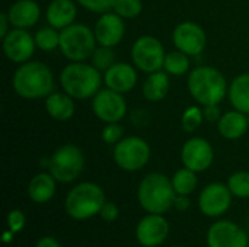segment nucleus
<instances>
[{"label": "nucleus", "mask_w": 249, "mask_h": 247, "mask_svg": "<svg viewBox=\"0 0 249 247\" xmlns=\"http://www.w3.org/2000/svg\"><path fill=\"white\" fill-rule=\"evenodd\" d=\"M1 39H3V52L12 63L23 64L32 58L36 44H35V38L26 29L13 28Z\"/></svg>", "instance_id": "11"}, {"label": "nucleus", "mask_w": 249, "mask_h": 247, "mask_svg": "<svg viewBox=\"0 0 249 247\" xmlns=\"http://www.w3.org/2000/svg\"><path fill=\"white\" fill-rule=\"evenodd\" d=\"M55 179L51 173H38L35 175L28 186L29 198L36 204L48 202L55 194Z\"/></svg>", "instance_id": "23"}, {"label": "nucleus", "mask_w": 249, "mask_h": 247, "mask_svg": "<svg viewBox=\"0 0 249 247\" xmlns=\"http://www.w3.org/2000/svg\"><path fill=\"white\" fill-rule=\"evenodd\" d=\"M90 64L98 68L99 71H107L109 67H112L115 64V54L112 51L111 47H104L99 45L96 47V49L93 51L92 57H90Z\"/></svg>", "instance_id": "29"}, {"label": "nucleus", "mask_w": 249, "mask_h": 247, "mask_svg": "<svg viewBox=\"0 0 249 247\" xmlns=\"http://www.w3.org/2000/svg\"><path fill=\"white\" fill-rule=\"evenodd\" d=\"M77 15V7L73 0H53L47 7V22L48 25L64 29L74 23Z\"/></svg>", "instance_id": "21"}, {"label": "nucleus", "mask_w": 249, "mask_h": 247, "mask_svg": "<svg viewBox=\"0 0 249 247\" xmlns=\"http://www.w3.org/2000/svg\"><path fill=\"white\" fill-rule=\"evenodd\" d=\"M6 13L13 28L28 29L38 22L41 9L34 0H16Z\"/></svg>", "instance_id": "19"}, {"label": "nucleus", "mask_w": 249, "mask_h": 247, "mask_svg": "<svg viewBox=\"0 0 249 247\" xmlns=\"http://www.w3.org/2000/svg\"><path fill=\"white\" fill-rule=\"evenodd\" d=\"M169 92V76L165 71L150 73L143 83V95L149 102H159L166 98Z\"/></svg>", "instance_id": "24"}, {"label": "nucleus", "mask_w": 249, "mask_h": 247, "mask_svg": "<svg viewBox=\"0 0 249 247\" xmlns=\"http://www.w3.org/2000/svg\"><path fill=\"white\" fill-rule=\"evenodd\" d=\"M214 159L212 144L200 137L188 140L181 150V160L184 167H188L194 172L207 170Z\"/></svg>", "instance_id": "13"}, {"label": "nucleus", "mask_w": 249, "mask_h": 247, "mask_svg": "<svg viewBox=\"0 0 249 247\" xmlns=\"http://www.w3.org/2000/svg\"><path fill=\"white\" fill-rule=\"evenodd\" d=\"M228 186L233 197L249 198V173L248 172L233 173L228 181Z\"/></svg>", "instance_id": "31"}, {"label": "nucleus", "mask_w": 249, "mask_h": 247, "mask_svg": "<svg viewBox=\"0 0 249 247\" xmlns=\"http://www.w3.org/2000/svg\"><path fill=\"white\" fill-rule=\"evenodd\" d=\"M95 32L85 23H71L60 31V51L70 61H85L96 49Z\"/></svg>", "instance_id": "6"}, {"label": "nucleus", "mask_w": 249, "mask_h": 247, "mask_svg": "<svg viewBox=\"0 0 249 247\" xmlns=\"http://www.w3.org/2000/svg\"><path fill=\"white\" fill-rule=\"evenodd\" d=\"M35 44L36 48L45 52H51L55 48H60V32L54 26H44L36 31L35 33Z\"/></svg>", "instance_id": "27"}, {"label": "nucleus", "mask_w": 249, "mask_h": 247, "mask_svg": "<svg viewBox=\"0 0 249 247\" xmlns=\"http://www.w3.org/2000/svg\"><path fill=\"white\" fill-rule=\"evenodd\" d=\"M165 49L162 42L150 35H143L133 44L131 58L134 66L147 74L159 71L165 64Z\"/></svg>", "instance_id": "9"}, {"label": "nucleus", "mask_w": 249, "mask_h": 247, "mask_svg": "<svg viewBox=\"0 0 249 247\" xmlns=\"http://www.w3.org/2000/svg\"><path fill=\"white\" fill-rule=\"evenodd\" d=\"M174 207L179 211H185L188 207H190V199L187 195H177L175 198V202H174Z\"/></svg>", "instance_id": "38"}, {"label": "nucleus", "mask_w": 249, "mask_h": 247, "mask_svg": "<svg viewBox=\"0 0 249 247\" xmlns=\"http://www.w3.org/2000/svg\"><path fill=\"white\" fill-rule=\"evenodd\" d=\"M82 7L95 13H107L114 7L115 0H76Z\"/></svg>", "instance_id": "34"}, {"label": "nucleus", "mask_w": 249, "mask_h": 247, "mask_svg": "<svg viewBox=\"0 0 249 247\" xmlns=\"http://www.w3.org/2000/svg\"><path fill=\"white\" fill-rule=\"evenodd\" d=\"M188 90L193 99L203 105H219L228 95V82L214 67L194 68L188 76Z\"/></svg>", "instance_id": "3"}, {"label": "nucleus", "mask_w": 249, "mask_h": 247, "mask_svg": "<svg viewBox=\"0 0 249 247\" xmlns=\"http://www.w3.org/2000/svg\"><path fill=\"white\" fill-rule=\"evenodd\" d=\"M105 202V194L101 186L92 182H83L67 194L64 207L73 220H88L99 214Z\"/></svg>", "instance_id": "5"}, {"label": "nucleus", "mask_w": 249, "mask_h": 247, "mask_svg": "<svg viewBox=\"0 0 249 247\" xmlns=\"http://www.w3.org/2000/svg\"><path fill=\"white\" fill-rule=\"evenodd\" d=\"M172 41L177 49L191 57V55H198L204 51L207 44V36L204 29L198 23L187 20L177 25L172 33Z\"/></svg>", "instance_id": "12"}, {"label": "nucleus", "mask_w": 249, "mask_h": 247, "mask_svg": "<svg viewBox=\"0 0 249 247\" xmlns=\"http://www.w3.org/2000/svg\"><path fill=\"white\" fill-rule=\"evenodd\" d=\"M9 25H10V20H9V17H7V13H6V12L0 13V36H1V38H4L6 33L10 31V29H9Z\"/></svg>", "instance_id": "39"}, {"label": "nucleus", "mask_w": 249, "mask_h": 247, "mask_svg": "<svg viewBox=\"0 0 249 247\" xmlns=\"http://www.w3.org/2000/svg\"><path fill=\"white\" fill-rule=\"evenodd\" d=\"M45 111L55 121H69L74 115L73 98L66 92H53L45 98Z\"/></svg>", "instance_id": "22"}, {"label": "nucleus", "mask_w": 249, "mask_h": 247, "mask_svg": "<svg viewBox=\"0 0 249 247\" xmlns=\"http://www.w3.org/2000/svg\"><path fill=\"white\" fill-rule=\"evenodd\" d=\"M200 210L207 217H219L225 214L232 204V192L228 185L210 183L200 194Z\"/></svg>", "instance_id": "14"}, {"label": "nucleus", "mask_w": 249, "mask_h": 247, "mask_svg": "<svg viewBox=\"0 0 249 247\" xmlns=\"http://www.w3.org/2000/svg\"><path fill=\"white\" fill-rule=\"evenodd\" d=\"M228 96L236 111L249 114V73L238 76L229 86Z\"/></svg>", "instance_id": "25"}, {"label": "nucleus", "mask_w": 249, "mask_h": 247, "mask_svg": "<svg viewBox=\"0 0 249 247\" xmlns=\"http://www.w3.org/2000/svg\"><path fill=\"white\" fill-rule=\"evenodd\" d=\"M139 202L150 214H163L174 207L177 192L172 179L162 173L144 176L139 185Z\"/></svg>", "instance_id": "4"}, {"label": "nucleus", "mask_w": 249, "mask_h": 247, "mask_svg": "<svg viewBox=\"0 0 249 247\" xmlns=\"http://www.w3.org/2000/svg\"><path fill=\"white\" fill-rule=\"evenodd\" d=\"M249 128L248 115L241 111H229L217 121L219 134L226 140H238L247 134Z\"/></svg>", "instance_id": "20"}, {"label": "nucleus", "mask_w": 249, "mask_h": 247, "mask_svg": "<svg viewBox=\"0 0 249 247\" xmlns=\"http://www.w3.org/2000/svg\"><path fill=\"white\" fill-rule=\"evenodd\" d=\"M150 146L140 137H125L115 144L114 160L118 167L127 172L143 169L150 160Z\"/></svg>", "instance_id": "8"}, {"label": "nucleus", "mask_w": 249, "mask_h": 247, "mask_svg": "<svg viewBox=\"0 0 249 247\" xmlns=\"http://www.w3.org/2000/svg\"><path fill=\"white\" fill-rule=\"evenodd\" d=\"M209 247H248L247 233L232 221H217L207 233Z\"/></svg>", "instance_id": "15"}, {"label": "nucleus", "mask_w": 249, "mask_h": 247, "mask_svg": "<svg viewBox=\"0 0 249 247\" xmlns=\"http://www.w3.org/2000/svg\"><path fill=\"white\" fill-rule=\"evenodd\" d=\"M35 247H61V245H60V243H58V240H55L54 237L47 236V237L39 239Z\"/></svg>", "instance_id": "40"}, {"label": "nucleus", "mask_w": 249, "mask_h": 247, "mask_svg": "<svg viewBox=\"0 0 249 247\" xmlns=\"http://www.w3.org/2000/svg\"><path fill=\"white\" fill-rule=\"evenodd\" d=\"M204 121V115H203V109H200L198 106H190L188 109L184 111L182 114V128L187 132H193L196 131Z\"/></svg>", "instance_id": "32"}, {"label": "nucleus", "mask_w": 249, "mask_h": 247, "mask_svg": "<svg viewBox=\"0 0 249 247\" xmlns=\"http://www.w3.org/2000/svg\"><path fill=\"white\" fill-rule=\"evenodd\" d=\"M248 121H249V114H248Z\"/></svg>", "instance_id": "41"}, {"label": "nucleus", "mask_w": 249, "mask_h": 247, "mask_svg": "<svg viewBox=\"0 0 249 247\" xmlns=\"http://www.w3.org/2000/svg\"><path fill=\"white\" fill-rule=\"evenodd\" d=\"M60 84L63 92L69 96L82 100L93 98L101 90L102 77L101 71L92 64L85 61H70L60 74Z\"/></svg>", "instance_id": "2"}, {"label": "nucleus", "mask_w": 249, "mask_h": 247, "mask_svg": "<svg viewBox=\"0 0 249 247\" xmlns=\"http://www.w3.org/2000/svg\"><path fill=\"white\" fill-rule=\"evenodd\" d=\"M169 234V224L162 214H149L136 229V237L144 247L160 246Z\"/></svg>", "instance_id": "16"}, {"label": "nucleus", "mask_w": 249, "mask_h": 247, "mask_svg": "<svg viewBox=\"0 0 249 247\" xmlns=\"http://www.w3.org/2000/svg\"><path fill=\"white\" fill-rule=\"evenodd\" d=\"M197 172L188 169V167H184V169H179L174 178H172V185H174V189L177 192V195H190L196 191L197 188Z\"/></svg>", "instance_id": "26"}, {"label": "nucleus", "mask_w": 249, "mask_h": 247, "mask_svg": "<svg viewBox=\"0 0 249 247\" xmlns=\"http://www.w3.org/2000/svg\"><path fill=\"white\" fill-rule=\"evenodd\" d=\"M95 36L99 45L104 47H115L118 45L125 33V25L121 16L115 12H107L99 16L95 23Z\"/></svg>", "instance_id": "17"}, {"label": "nucleus", "mask_w": 249, "mask_h": 247, "mask_svg": "<svg viewBox=\"0 0 249 247\" xmlns=\"http://www.w3.org/2000/svg\"><path fill=\"white\" fill-rule=\"evenodd\" d=\"M123 135H124V128H123V125H120V122L107 124L101 134L102 140L107 144H117L118 141H121L124 138Z\"/></svg>", "instance_id": "33"}, {"label": "nucleus", "mask_w": 249, "mask_h": 247, "mask_svg": "<svg viewBox=\"0 0 249 247\" xmlns=\"http://www.w3.org/2000/svg\"><path fill=\"white\" fill-rule=\"evenodd\" d=\"M143 10L142 0H115L112 12H115L123 19H134Z\"/></svg>", "instance_id": "30"}, {"label": "nucleus", "mask_w": 249, "mask_h": 247, "mask_svg": "<svg viewBox=\"0 0 249 247\" xmlns=\"http://www.w3.org/2000/svg\"><path fill=\"white\" fill-rule=\"evenodd\" d=\"M188 57L190 55H187L185 52H182L179 49L168 52L165 57V64H163L165 71L172 76H184L190 68Z\"/></svg>", "instance_id": "28"}, {"label": "nucleus", "mask_w": 249, "mask_h": 247, "mask_svg": "<svg viewBox=\"0 0 249 247\" xmlns=\"http://www.w3.org/2000/svg\"><path fill=\"white\" fill-rule=\"evenodd\" d=\"M12 86L16 95L23 99H45L54 92V76L47 64L26 61L15 71Z\"/></svg>", "instance_id": "1"}, {"label": "nucleus", "mask_w": 249, "mask_h": 247, "mask_svg": "<svg viewBox=\"0 0 249 247\" xmlns=\"http://www.w3.org/2000/svg\"><path fill=\"white\" fill-rule=\"evenodd\" d=\"M7 226H9V230L10 233H16V231H20L25 226V215L22 211L19 210H13L9 213L7 215Z\"/></svg>", "instance_id": "35"}, {"label": "nucleus", "mask_w": 249, "mask_h": 247, "mask_svg": "<svg viewBox=\"0 0 249 247\" xmlns=\"http://www.w3.org/2000/svg\"><path fill=\"white\" fill-rule=\"evenodd\" d=\"M105 86L118 93H127L137 84V71L127 63H115L105 71Z\"/></svg>", "instance_id": "18"}, {"label": "nucleus", "mask_w": 249, "mask_h": 247, "mask_svg": "<svg viewBox=\"0 0 249 247\" xmlns=\"http://www.w3.org/2000/svg\"><path fill=\"white\" fill-rule=\"evenodd\" d=\"M203 115H204V119L209 121V122H217L222 116V112H220V108L219 105H207L203 108Z\"/></svg>", "instance_id": "37"}, {"label": "nucleus", "mask_w": 249, "mask_h": 247, "mask_svg": "<svg viewBox=\"0 0 249 247\" xmlns=\"http://www.w3.org/2000/svg\"><path fill=\"white\" fill-rule=\"evenodd\" d=\"M48 170L60 183H70L76 181L85 167V156L74 144H64L58 147L48 159Z\"/></svg>", "instance_id": "7"}, {"label": "nucleus", "mask_w": 249, "mask_h": 247, "mask_svg": "<svg viewBox=\"0 0 249 247\" xmlns=\"http://www.w3.org/2000/svg\"><path fill=\"white\" fill-rule=\"evenodd\" d=\"M99 214H101L102 220H105V221H115L118 218L120 211L114 202H105Z\"/></svg>", "instance_id": "36"}, {"label": "nucleus", "mask_w": 249, "mask_h": 247, "mask_svg": "<svg viewBox=\"0 0 249 247\" xmlns=\"http://www.w3.org/2000/svg\"><path fill=\"white\" fill-rule=\"evenodd\" d=\"M92 111L96 118L105 124L120 122L127 114V102L123 93L111 89L99 90L92 100Z\"/></svg>", "instance_id": "10"}]
</instances>
